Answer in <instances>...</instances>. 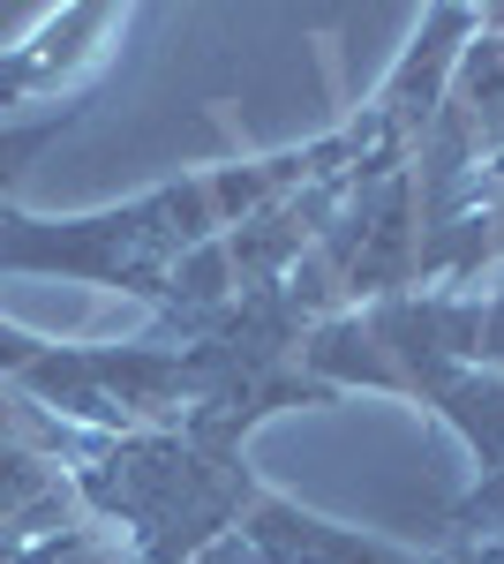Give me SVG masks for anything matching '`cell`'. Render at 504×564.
Returning <instances> with one entry per match:
<instances>
[{"label":"cell","mask_w":504,"mask_h":564,"mask_svg":"<svg viewBox=\"0 0 504 564\" xmlns=\"http://www.w3.org/2000/svg\"><path fill=\"white\" fill-rule=\"evenodd\" d=\"M309 174V159H264V166H218V174L151 188L136 204L84 218H23L0 212V271H61L121 294H167L173 263L204 249L234 212H256L279 181Z\"/></svg>","instance_id":"6da1fadb"},{"label":"cell","mask_w":504,"mask_h":564,"mask_svg":"<svg viewBox=\"0 0 504 564\" xmlns=\"http://www.w3.org/2000/svg\"><path fill=\"white\" fill-rule=\"evenodd\" d=\"M84 497L98 512H114L151 564H189L249 505V467H242V452L196 430L121 436L98 459H84Z\"/></svg>","instance_id":"7a4b0ae2"},{"label":"cell","mask_w":504,"mask_h":564,"mask_svg":"<svg viewBox=\"0 0 504 564\" xmlns=\"http://www.w3.org/2000/svg\"><path fill=\"white\" fill-rule=\"evenodd\" d=\"M0 377L68 406L76 422H114V430H143L167 422L173 406L196 391L189 354H159V347H39L15 324H0Z\"/></svg>","instance_id":"3957f363"},{"label":"cell","mask_w":504,"mask_h":564,"mask_svg":"<svg viewBox=\"0 0 504 564\" xmlns=\"http://www.w3.org/2000/svg\"><path fill=\"white\" fill-rule=\"evenodd\" d=\"M242 542H249L264 564H429V557H415V550L377 542V534H354V527L317 520V512H301V505H287V497H256Z\"/></svg>","instance_id":"277c9868"},{"label":"cell","mask_w":504,"mask_h":564,"mask_svg":"<svg viewBox=\"0 0 504 564\" xmlns=\"http://www.w3.org/2000/svg\"><path fill=\"white\" fill-rule=\"evenodd\" d=\"M437 406L467 430L482 467H504V377H452L437 391Z\"/></svg>","instance_id":"5b68a950"},{"label":"cell","mask_w":504,"mask_h":564,"mask_svg":"<svg viewBox=\"0 0 504 564\" xmlns=\"http://www.w3.org/2000/svg\"><path fill=\"white\" fill-rule=\"evenodd\" d=\"M68 121H76V106H53V113H39V121H0V196L23 181V166L39 159L45 143H61Z\"/></svg>","instance_id":"8992f818"},{"label":"cell","mask_w":504,"mask_h":564,"mask_svg":"<svg viewBox=\"0 0 504 564\" xmlns=\"http://www.w3.org/2000/svg\"><path fill=\"white\" fill-rule=\"evenodd\" d=\"M460 527L467 534H504V467H490V481L460 505Z\"/></svg>","instance_id":"52a82bcc"},{"label":"cell","mask_w":504,"mask_h":564,"mask_svg":"<svg viewBox=\"0 0 504 564\" xmlns=\"http://www.w3.org/2000/svg\"><path fill=\"white\" fill-rule=\"evenodd\" d=\"M474 354H482V361H490V369L504 377V294L482 308V339H474Z\"/></svg>","instance_id":"ba28073f"},{"label":"cell","mask_w":504,"mask_h":564,"mask_svg":"<svg viewBox=\"0 0 504 564\" xmlns=\"http://www.w3.org/2000/svg\"><path fill=\"white\" fill-rule=\"evenodd\" d=\"M490 249H504V159H497V241Z\"/></svg>","instance_id":"9c48e42d"}]
</instances>
